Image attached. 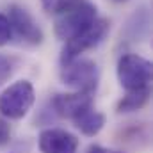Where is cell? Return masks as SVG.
Listing matches in <instances>:
<instances>
[{
	"mask_svg": "<svg viewBox=\"0 0 153 153\" xmlns=\"http://www.w3.org/2000/svg\"><path fill=\"white\" fill-rule=\"evenodd\" d=\"M73 123H75L76 128L80 130V134H84L87 137H94L105 126V116L102 112H98V111H94V109H89L84 114L75 117Z\"/></svg>",
	"mask_w": 153,
	"mask_h": 153,
	"instance_id": "9",
	"label": "cell"
},
{
	"mask_svg": "<svg viewBox=\"0 0 153 153\" xmlns=\"http://www.w3.org/2000/svg\"><path fill=\"white\" fill-rule=\"evenodd\" d=\"M152 89H139V91H128L117 103V112L119 114H128L141 111L148 102H150Z\"/></svg>",
	"mask_w": 153,
	"mask_h": 153,
	"instance_id": "10",
	"label": "cell"
},
{
	"mask_svg": "<svg viewBox=\"0 0 153 153\" xmlns=\"http://www.w3.org/2000/svg\"><path fill=\"white\" fill-rule=\"evenodd\" d=\"M107 153H123V152H119V150H107Z\"/></svg>",
	"mask_w": 153,
	"mask_h": 153,
	"instance_id": "16",
	"label": "cell"
},
{
	"mask_svg": "<svg viewBox=\"0 0 153 153\" xmlns=\"http://www.w3.org/2000/svg\"><path fill=\"white\" fill-rule=\"evenodd\" d=\"M13 73V62L5 55H0V84Z\"/></svg>",
	"mask_w": 153,
	"mask_h": 153,
	"instance_id": "12",
	"label": "cell"
},
{
	"mask_svg": "<svg viewBox=\"0 0 153 153\" xmlns=\"http://www.w3.org/2000/svg\"><path fill=\"white\" fill-rule=\"evenodd\" d=\"M11 36H13V30H11V23H9L7 16L0 13V46L7 45V43L11 41Z\"/></svg>",
	"mask_w": 153,
	"mask_h": 153,
	"instance_id": "11",
	"label": "cell"
},
{
	"mask_svg": "<svg viewBox=\"0 0 153 153\" xmlns=\"http://www.w3.org/2000/svg\"><path fill=\"white\" fill-rule=\"evenodd\" d=\"M9 139H11V128H9V123H7L4 117H0V146L7 144Z\"/></svg>",
	"mask_w": 153,
	"mask_h": 153,
	"instance_id": "13",
	"label": "cell"
},
{
	"mask_svg": "<svg viewBox=\"0 0 153 153\" xmlns=\"http://www.w3.org/2000/svg\"><path fill=\"white\" fill-rule=\"evenodd\" d=\"M98 18L96 5L87 0H75L55 11L53 32L61 41H70Z\"/></svg>",
	"mask_w": 153,
	"mask_h": 153,
	"instance_id": "1",
	"label": "cell"
},
{
	"mask_svg": "<svg viewBox=\"0 0 153 153\" xmlns=\"http://www.w3.org/2000/svg\"><path fill=\"white\" fill-rule=\"evenodd\" d=\"M34 100V85L29 80L13 82L0 94V114L7 119H22L32 109Z\"/></svg>",
	"mask_w": 153,
	"mask_h": 153,
	"instance_id": "3",
	"label": "cell"
},
{
	"mask_svg": "<svg viewBox=\"0 0 153 153\" xmlns=\"http://www.w3.org/2000/svg\"><path fill=\"white\" fill-rule=\"evenodd\" d=\"M100 71L94 61L91 59H73L66 64H62L61 70V80L62 84L73 87L80 93H94L98 85Z\"/></svg>",
	"mask_w": 153,
	"mask_h": 153,
	"instance_id": "5",
	"label": "cell"
},
{
	"mask_svg": "<svg viewBox=\"0 0 153 153\" xmlns=\"http://www.w3.org/2000/svg\"><path fill=\"white\" fill-rule=\"evenodd\" d=\"M117 2H126V0H117Z\"/></svg>",
	"mask_w": 153,
	"mask_h": 153,
	"instance_id": "17",
	"label": "cell"
},
{
	"mask_svg": "<svg viewBox=\"0 0 153 153\" xmlns=\"http://www.w3.org/2000/svg\"><path fill=\"white\" fill-rule=\"evenodd\" d=\"M41 2H43V7H45L46 11H50V9H52V5L55 4V0H41Z\"/></svg>",
	"mask_w": 153,
	"mask_h": 153,
	"instance_id": "15",
	"label": "cell"
},
{
	"mask_svg": "<svg viewBox=\"0 0 153 153\" xmlns=\"http://www.w3.org/2000/svg\"><path fill=\"white\" fill-rule=\"evenodd\" d=\"M9 23H11V30H14L18 34V38L23 39L29 45H41L43 43V30L38 23L34 22V18L20 5H11L9 7V14H5Z\"/></svg>",
	"mask_w": 153,
	"mask_h": 153,
	"instance_id": "6",
	"label": "cell"
},
{
	"mask_svg": "<svg viewBox=\"0 0 153 153\" xmlns=\"http://www.w3.org/2000/svg\"><path fill=\"white\" fill-rule=\"evenodd\" d=\"M41 153H76L78 137L62 128H45L38 135Z\"/></svg>",
	"mask_w": 153,
	"mask_h": 153,
	"instance_id": "7",
	"label": "cell"
},
{
	"mask_svg": "<svg viewBox=\"0 0 153 153\" xmlns=\"http://www.w3.org/2000/svg\"><path fill=\"white\" fill-rule=\"evenodd\" d=\"M87 153H107V150H105L103 146H100V144H91L89 150H87Z\"/></svg>",
	"mask_w": 153,
	"mask_h": 153,
	"instance_id": "14",
	"label": "cell"
},
{
	"mask_svg": "<svg viewBox=\"0 0 153 153\" xmlns=\"http://www.w3.org/2000/svg\"><path fill=\"white\" fill-rule=\"evenodd\" d=\"M119 85L128 91L150 89L152 84V62L137 53H125L117 61Z\"/></svg>",
	"mask_w": 153,
	"mask_h": 153,
	"instance_id": "2",
	"label": "cell"
},
{
	"mask_svg": "<svg viewBox=\"0 0 153 153\" xmlns=\"http://www.w3.org/2000/svg\"><path fill=\"white\" fill-rule=\"evenodd\" d=\"M111 30V23L107 18H96L87 29H84L80 34H76L75 38L64 43L62 53H61V62L66 64L73 59H78L84 52L98 46L103 39L107 38Z\"/></svg>",
	"mask_w": 153,
	"mask_h": 153,
	"instance_id": "4",
	"label": "cell"
},
{
	"mask_svg": "<svg viewBox=\"0 0 153 153\" xmlns=\"http://www.w3.org/2000/svg\"><path fill=\"white\" fill-rule=\"evenodd\" d=\"M52 107L61 117L66 119H75L80 114H84L85 111L93 109V94L91 93H62V94H55L52 98Z\"/></svg>",
	"mask_w": 153,
	"mask_h": 153,
	"instance_id": "8",
	"label": "cell"
}]
</instances>
